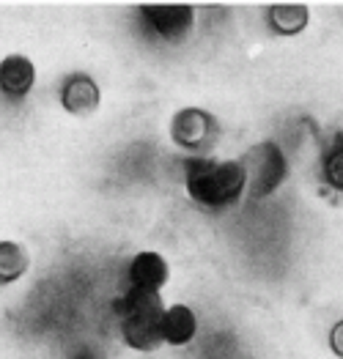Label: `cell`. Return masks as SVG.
Segmentation results:
<instances>
[{"instance_id":"10","label":"cell","mask_w":343,"mask_h":359,"mask_svg":"<svg viewBox=\"0 0 343 359\" xmlns=\"http://www.w3.org/2000/svg\"><path fill=\"white\" fill-rule=\"evenodd\" d=\"M308 20H311V11L300 3H278V6L269 8V25L283 36L305 30Z\"/></svg>"},{"instance_id":"9","label":"cell","mask_w":343,"mask_h":359,"mask_svg":"<svg viewBox=\"0 0 343 359\" xmlns=\"http://www.w3.org/2000/svg\"><path fill=\"white\" fill-rule=\"evenodd\" d=\"M195 316L192 310L184 304H173L170 310H165V318H162V340L170 343V346H184L195 337Z\"/></svg>"},{"instance_id":"6","label":"cell","mask_w":343,"mask_h":359,"mask_svg":"<svg viewBox=\"0 0 343 359\" xmlns=\"http://www.w3.org/2000/svg\"><path fill=\"white\" fill-rule=\"evenodd\" d=\"M165 283H168V264L156 252H140L126 266V291L159 294Z\"/></svg>"},{"instance_id":"7","label":"cell","mask_w":343,"mask_h":359,"mask_svg":"<svg viewBox=\"0 0 343 359\" xmlns=\"http://www.w3.org/2000/svg\"><path fill=\"white\" fill-rule=\"evenodd\" d=\"M61 104L74 116H88L99 107V88L88 74H72L61 88Z\"/></svg>"},{"instance_id":"12","label":"cell","mask_w":343,"mask_h":359,"mask_svg":"<svg viewBox=\"0 0 343 359\" xmlns=\"http://www.w3.org/2000/svg\"><path fill=\"white\" fill-rule=\"evenodd\" d=\"M324 176L332 187L343 189V135L332 146V151L327 154V159H324Z\"/></svg>"},{"instance_id":"3","label":"cell","mask_w":343,"mask_h":359,"mask_svg":"<svg viewBox=\"0 0 343 359\" xmlns=\"http://www.w3.org/2000/svg\"><path fill=\"white\" fill-rule=\"evenodd\" d=\"M242 170L250 184V195L253 198H264L269 192H275L288 176V165L285 156L275 143H258L242 156Z\"/></svg>"},{"instance_id":"2","label":"cell","mask_w":343,"mask_h":359,"mask_svg":"<svg viewBox=\"0 0 343 359\" xmlns=\"http://www.w3.org/2000/svg\"><path fill=\"white\" fill-rule=\"evenodd\" d=\"M116 316L121 324L126 346L137 351H154L162 343V318L165 307L159 294H140V291H126L116 302Z\"/></svg>"},{"instance_id":"14","label":"cell","mask_w":343,"mask_h":359,"mask_svg":"<svg viewBox=\"0 0 343 359\" xmlns=\"http://www.w3.org/2000/svg\"><path fill=\"white\" fill-rule=\"evenodd\" d=\"M77 359H94V354H91V351H83V354H80Z\"/></svg>"},{"instance_id":"4","label":"cell","mask_w":343,"mask_h":359,"mask_svg":"<svg viewBox=\"0 0 343 359\" xmlns=\"http://www.w3.org/2000/svg\"><path fill=\"white\" fill-rule=\"evenodd\" d=\"M140 11L149 28L165 41H182L195 22V8L184 3H156V6H143Z\"/></svg>"},{"instance_id":"5","label":"cell","mask_w":343,"mask_h":359,"mask_svg":"<svg viewBox=\"0 0 343 359\" xmlns=\"http://www.w3.org/2000/svg\"><path fill=\"white\" fill-rule=\"evenodd\" d=\"M170 135H173V140H176L179 146H184V149H201V146H206V143L215 140V135H217V121L212 118L209 113H203V110L189 107V110L176 113L173 126H170Z\"/></svg>"},{"instance_id":"11","label":"cell","mask_w":343,"mask_h":359,"mask_svg":"<svg viewBox=\"0 0 343 359\" xmlns=\"http://www.w3.org/2000/svg\"><path fill=\"white\" fill-rule=\"evenodd\" d=\"M28 269V252L14 241H0V283H14Z\"/></svg>"},{"instance_id":"13","label":"cell","mask_w":343,"mask_h":359,"mask_svg":"<svg viewBox=\"0 0 343 359\" xmlns=\"http://www.w3.org/2000/svg\"><path fill=\"white\" fill-rule=\"evenodd\" d=\"M330 346H332V351H335L338 357H343V321H338V324L332 327V332H330Z\"/></svg>"},{"instance_id":"1","label":"cell","mask_w":343,"mask_h":359,"mask_svg":"<svg viewBox=\"0 0 343 359\" xmlns=\"http://www.w3.org/2000/svg\"><path fill=\"white\" fill-rule=\"evenodd\" d=\"M248 187L239 162H215V159H189L187 192L189 198L206 209H225L242 198Z\"/></svg>"},{"instance_id":"8","label":"cell","mask_w":343,"mask_h":359,"mask_svg":"<svg viewBox=\"0 0 343 359\" xmlns=\"http://www.w3.org/2000/svg\"><path fill=\"white\" fill-rule=\"evenodd\" d=\"M36 69L25 55H8L0 63V90L11 99H20L33 88Z\"/></svg>"}]
</instances>
